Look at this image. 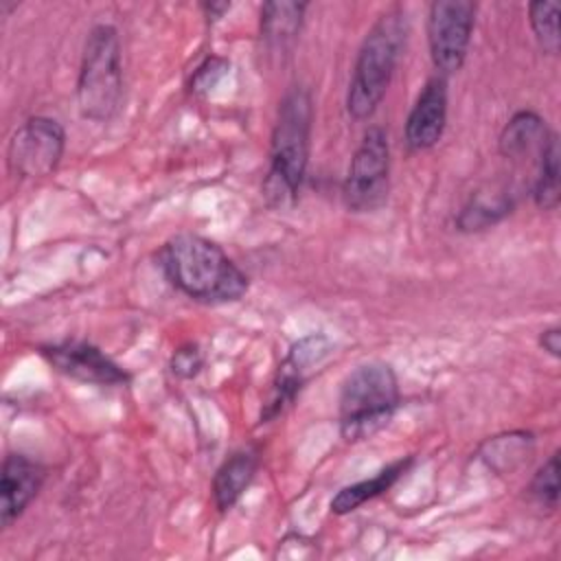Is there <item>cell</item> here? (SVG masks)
I'll return each mask as SVG.
<instances>
[{
  "label": "cell",
  "instance_id": "cell-5",
  "mask_svg": "<svg viewBox=\"0 0 561 561\" xmlns=\"http://www.w3.org/2000/svg\"><path fill=\"white\" fill-rule=\"evenodd\" d=\"M123 101L121 39L112 24H94L85 37L79 75L77 107L85 121L107 123Z\"/></svg>",
  "mask_w": 561,
  "mask_h": 561
},
{
  "label": "cell",
  "instance_id": "cell-9",
  "mask_svg": "<svg viewBox=\"0 0 561 561\" xmlns=\"http://www.w3.org/2000/svg\"><path fill=\"white\" fill-rule=\"evenodd\" d=\"M327 353H329V340L320 333L307 335L289 348L287 357L280 362V366L270 383L267 397L261 408V423L274 421L278 414H283L294 403L296 394L300 392V388L307 379V373L313 366H318L327 357Z\"/></svg>",
  "mask_w": 561,
  "mask_h": 561
},
{
  "label": "cell",
  "instance_id": "cell-10",
  "mask_svg": "<svg viewBox=\"0 0 561 561\" xmlns=\"http://www.w3.org/2000/svg\"><path fill=\"white\" fill-rule=\"evenodd\" d=\"M42 357L61 375L96 383V386H125L129 381V375L112 359L107 357L99 346L77 340H66L57 344H46L39 348Z\"/></svg>",
  "mask_w": 561,
  "mask_h": 561
},
{
  "label": "cell",
  "instance_id": "cell-3",
  "mask_svg": "<svg viewBox=\"0 0 561 561\" xmlns=\"http://www.w3.org/2000/svg\"><path fill=\"white\" fill-rule=\"evenodd\" d=\"M408 22L401 7L383 11L368 28L346 90V112L353 121L370 118L381 105L405 44Z\"/></svg>",
  "mask_w": 561,
  "mask_h": 561
},
{
  "label": "cell",
  "instance_id": "cell-8",
  "mask_svg": "<svg viewBox=\"0 0 561 561\" xmlns=\"http://www.w3.org/2000/svg\"><path fill=\"white\" fill-rule=\"evenodd\" d=\"M66 147L64 127L50 116L26 118L11 136L7 147V164L18 178H46L50 175Z\"/></svg>",
  "mask_w": 561,
  "mask_h": 561
},
{
  "label": "cell",
  "instance_id": "cell-23",
  "mask_svg": "<svg viewBox=\"0 0 561 561\" xmlns=\"http://www.w3.org/2000/svg\"><path fill=\"white\" fill-rule=\"evenodd\" d=\"M539 346L552 355L559 357L561 355V329L559 327H548L539 333Z\"/></svg>",
  "mask_w": 561,
  "mask_h": 561
},
{
  "label": "cell",
  "instance_id": "cell-14",
  "mask_svg": "<svg viewBox=\"0 0 561 561\" xmlns=\"http://www.w3.org/2000/svg\"><path fill=\"white\" fill-rule=\"evenodd\" d=\"M305 2H265L261 7V37L272 53H287L302 26Z\"/></svg>",
  "mask_w": 561,
  "mask_h": 561
},
{
  "label": "cell",
  "instance_id": "cell-15",
  "mask_svg": "<svg viewBox=\"0 0 561 561\" xmlns=\"http://www.w3.org/2000/svg\"><path fill=\"white\" fill-rule=\"evenodd\" d=\"M548 134L550 129L546 127V121L539 114L530 110H519L504 125L497 140V149L504 158H511V160L524 158L533 151L539 153Z\"/></svg>",
  "mask_w": 561,
  "mask_h": 561
},
{
  "label": "cell",
  "instance_id": "cell-13",
  "mask_svg": "<svg viewBox=\"0 0 561 561\" xmlns=\"http://www.w3.org/2000/svg\"><path fill=\"white\" fill-rule=\"evenodd\" d=\"M259 469V451L252 447H243L228 456L213 478V500L215 506L226 513L230 511L239 497L248 491Z\"/></svg>",
  "mask_w": 561,
  "mask_h": 561
},
{
  "label": "cell",
  "instance_id": "cell-2",
  "mask_svg": "<svg viewBox=\"0 0 561 561\" xmlns=\"http://www.w3.org/2000/svg\"><path fill=\"white\" fill-rule=\"evenodd\" d=\"M311 121L309 90L302 85L289 88L278 103L270 142V169L263 180V195L274 208L289 206L298 197L309 162Z\"/></svg>",
  "mask_w": 561,
  "mask_h": 561
},
{
  "label": "cell",
  "instance_id": "cell-21",
  "mask_svg": "<svg viewBox=\"0 0 561 561\" xmlns=\"http://www.w3.org/2000/svg\"><path fill=\"white\" fill-rule=\"evenodd\" d=\"M228 70V61L226 59H219V57H208L193 75V81H191V90L193 92H206L210 90Z\"/></svg>",
  "mask_w": 561,
  "mask_h": 561
},
{
  "label": "cell",
  "instance_id": "cell-7",
  "mask_svg": "<svg viewBox=\"0 0 561 561\" xmlns=\"http://www.w3.org/2000/svg\"><path fill=\"white\" fill-rule=\"evenodd\" d=\"M476 24V2L436 0L427 11V46L440 77L458 72L467 59Z\"/></svg>",
  "mask_w": 561,
  "mask_h": 561
},
{
  "label": "cell",
  "instance_id": "cell-24",
  "mask_svg": "<svg viewBox=\"0 0 561 561\" xmlns=\"http://www.w3.org/2000/svg\"><path fill=\"white\" fill-rule=\"evenodd\" d=\"M202 9H204L206 18H208L210 22H215V20H219V18L230 9V2H204Z\"/></svg>",
  "mask_w": 561,
  "mask_h": 561
},
{
  "label": "cell",
  "instance_id": "cell-1",
  "mask_svg": "<svg viewBox=\"0 0 561 561\" xmlns=\"http://www.w3.org/2000/svg\"><path fill=\"white\" fill-rule=\"evenodd\" d=\"M158 259L167 280L191 300L221 305L234 302L248 291V276L215 241L202 234L171 237Z\"/></svg>",
  "mask_w": 561,
  "mask_h": 561
},
{
  "label": "cell",
  "instance_id": "cell-20",
  "mask_svg": "<svg viewBox=\"0 0 561 561\" xmlns=\"http://www.w3.org/2000/svg\"><path fill=\"white\" fill-rule=\"evenodd\" d=\"M528 493L543 508H557L559 504V451H554L533 476Z\"/></svg>",
  "mask_w": 561,
  "mask_h": 561
},
{
  "label": "cell",
  "instance_id": "cell-4",
  "mask_svg": "<svg viewBox=\"0 0 561 561\" xmlns=\"http://www.w3.org/2000/svg\"><path fill=\"white\" fill-rule=\"evenodd\" d=\"M399 381L390 364L364 362L342 381L337 397L340 434L355 443L381 430L399 408Z\"/></svg>",
  "mask_w": 561,
  "mask_h": 561
},
{
  "label": "cell",
  "instance_id": "cell-18",
  "mask_svg": "<svg viewBox=\"0 0 561 561\" xmlns=\"http://www.w3.org/2000/svg\"><path fill=\"white\" fill-rule=\"evenodd\" d=\"M508 213H511V199L508 197H504V195H495V197L476 195L458 213L456 226L462 232H478V230H484V228L497 224Z\"/></svg>",
  "mask_w": 561,
  "mask_h": 561
},
{
  "label": "cell",
  "instance_id": "cell-11",
  "mask_svg": "<svg viewBox=\"0 0 561 561\" xmlns=\"http://www.w3.org/2000/svg\"><path fill=\"white\" fill-rule=\"evenodd\" d=\"M447 125V81L436 75L421 88L408 118H405V145L412 151H425L434 147Z\"/></svg>",
  "mask_w": 561,
  "mask_h": 561
},
{
  "label": "cell",
  "instance_id": "cell-12",
  "mask_svg": "<svg viewBox=\"0 0 561 561\" xmlns=\"http://www.w3.org/2000/svg\"><path fill=\"white\" fill-rule=\"evenodd\" d=\"M44 476V467L37 460L24 454L4 456L0 473V517L4 528L11 526L39 493Z\"/></svg>",
  "mask_w": 561,
  "mask_h": 561
},
{
  "label": "cell",
  "instance_id": "cell-17",
  "mask_svg": "<svg viewBox=\"0 0 561 561\" xmlns=\"http://www.w3.org/2000/svg\"><path fill=\"white\" fill-rule=\"evenodd\" d=\"M537 175L533 184V199L541 210H554L559 206V138L548 134L537 153Z\"/></svg>",
  "mask_w": 561,
  "mask_h": 561
},
{
  "label": "cell",
  "instance_id": "cell-6",
  "mask_svg": "<svg viewBox=\"0 0 561 561\" xmlns=\"http://www.w3.org/2000/svg\"><path fill=\"white\" fill-rule=\"evenodd\" d=\"M390 145L381 127H368L357 145L344 184L342 197L351 213L377 210L388 197Z\"/></svg>",
  "mask_w": 561,
  "mask_h": 561
},
{
  "label": "cell",
  "instance_id": "cell-19",
  "mask_svg": "<svg viewBox=\"0 0 561 561\" xmlns=\"http://www.w3.org/2000/svg\"><path fill=\"white\" fill-rule=\"evenodd\" d=\"M528 22L539 48L546 55H557L561 48L559 37V7L552 2H530Z\"/></svg>",
  "mask_w": 561,
  "mask_h": 561
},
{
  "label": "cell",
  "instance_id": "cell-22",
  "mask_svg": "<svg viewBox=\"0 0 561 561\" xmlns=\"http://www.w3.org/2000/svg\"><path fill=\"white\" fill-rule=\"evenodd\" d=\"M202 368V353L197 346L193 344H186L182 348H178L171 357V370L182 377V379H188V377H195L197 370Z\"/></svg>",
  "mask_w": 561,
  "mask_h": 561
},
{
  "label": "cell",
  "instance_id": "cell-16",
  "mask_svg": "<svg viewBox=\"0 0 561 561\" xmlns=\"http://www.w3.org/2000/svg\"><path fill=\"white\" fill-rule=\"evenodd\" d=\"M410 465H412V456H405L401 460L390 462L373 478H366V480H359V482H353V484L340 489L331 500V511L335 515H346V513L359 508L362 504H366L368 500L379 497L408 471Z\"/></svg>",
  "mask_w": 561,
  "mask_h": 561
}]
</instances>
